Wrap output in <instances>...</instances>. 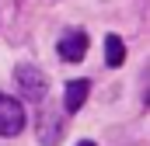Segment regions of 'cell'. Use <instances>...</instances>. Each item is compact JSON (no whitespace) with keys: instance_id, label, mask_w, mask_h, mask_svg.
I'll return each instance as SVG.
<instances>
[{"instance_id":"1","label":"cell","mask_w":150,"mask_h":146,"mask_svg":"<svg viewBox=\"0 0 150 146\" xmlns=\"http://www.w3.org/2000/svg\"><path fill=\"white\" fill-rule=\"evenodd\" d=\"M14 77H18V87H21V94H25V98H32V101H42V98H45L49 80H45V73L38 70V66L21 63V66L14 70Z\"/></svg>"},{"instance_id":"2","label":"cell","mask_w":150,"mask_h":146,"mask_svg":"<svg viewBox=\"0 0 150 146\" xmlns=\"http://www.w3.org/2000/svg\"><path fill=\"white\" fill-rule=\"evenodd\" d=\"M25 129V108L18 98L0 94V136H18Z\"/></svg>"},{"instance_id":"3","label":"cell","mask_w":150,"mask_h":146,"mask_svg":"<svg viewBox=\"0 0 150 146\" xmlns=\"http://www.w3.org/2000/svg\"><path fill=\"white\" fill-rule=\"evenodd\" d=\"M63 136V115L56 108H42L38 111V143L42 146H56Z\"/></svg>"},{"instance_id":"4","label":"cell","mask_w":150,"mask_h":146,"mask_svg":"<svg viewBox=\"0 0 150 146\" xmlns=\"http://www.w3.org/2000/svg\"><path fill=\"white\" fill-rule=\"evenodd\" d=\"M84 52H87V35H84L80 28H74V32H67V35L59 38V59H67V63H80Z\"/></svg>"},{"instance_id":"5","label":"cell","mask_w":150,"mask_h":146,"mask_svg":"<svg viewBox=\"0 0 150 146\" xmlns=\"http://www.w3.org/2000/svg\"><path fill=\"white\" fill-rule=\"evenodd\" d=\"M87 91H91L87 80H70L67 91H63V108L67 111H80V105L87 101Z\"/></svg>"},{"instance_id":"6","label":"cell","mask_w":150,"mask_h":146,"mask_svg":"<svg viewBox=\"0 0 150 146\" xmlns=\"http://www.w3.org/2000/svg\"><path fill=\"white\" fill-rule=\"evenodd\" d=\"M105 63H108V66H122V63H126V45H122L119 35L105 38Z\"/></svg>"},{"instance_id":"7","label":"cell","mask_w":150,"mask_h":146,"mask_svg":"<svg viewBox=\"0 0 150 146\" xmlns=\"http://www.w3.org/2000/svg\"><path fill=\"white\" fill-rule=\"evenodd\" d=\"M77 146H94V143H77Z\"/></svg>"}]
</instances>
